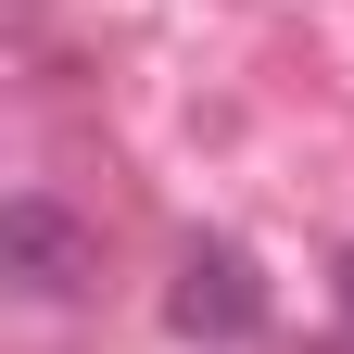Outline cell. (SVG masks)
Returning a JSON list of instances; mask_svg holds the SVG:
<instances>
[{"mask_svg":"<svg viewBox=\"0 0 354 354\" xmlns=\"http://www.w3.org/2000/svg\"><path fill=\"white\" fill-rule=\"evenodd\" d=\"M165 329L203 342V354L266 342V279H253V253H241V241H190V253H177V291H165Z\"/></svg>","mask_w":354,"mask_h":354,"instance_id":"1","label":"cell"},{"mask_svg":"<svg viewBox=\"0 0 354 354\" xmlns=\"http://www.w3.org/2000/svg\"><path fill=\"white\" fill-rule=\"evenodd\" d=\"M0 279H13L26 304H76L88 279H102V241H88L51 190H13L0 203Z\"/></svg>","mask_w":354,"mask_h":354,"instance_id":"2","label":"cell"},{"mask_svg":"<svg viewBox=\"0 0 354 354\" xmlns=\"http://www.w3.org/2000/svg\"><path fill=\"white\" fill-rule=\"evenodd\" d=\"M329 291H342V329H354V253H342V266H329Z\"/></svg>","mask_w":354,"mask_h":354,"instance_id":"3","label":"cell"}]
</instances>
